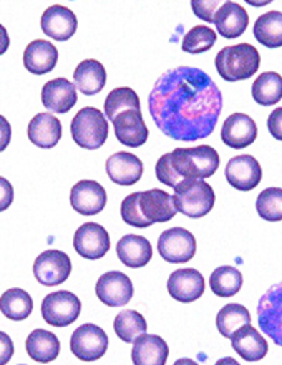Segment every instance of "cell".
Instances as JSON below:
<instances>
[{
  "label": "cell",
  "instance_id": "obj_6",
  "mask_svg": "<svg viewBox=\"0 0 282 365\" xmlns=\"http://www.w3.org/2000/svg\"><path fill=\"white\" fill-rule=\"evenodd\" d=\"M72 138L85 150H98L108 138V121L105 113L93 106H85L72 120Z\"/></svg>",
  "mask_w": 282,
  "mask_h": 365
},
{
  "label": "cell",
  "instance_id": "obj_34",
  "mask_svg": "<svg viewBox=\"0 0 282 365\" xmlns=\"http://www.w3.org/2000/svg\"><path fill=\"white\" fill-rule=\"evenodd\" d=\"M253 98L263 106L276 105L282 100V77L276 72L261 73L253 83Z\"/></svg>",
  "mask_w": 282,
  "mask_h": 365
},
{
  "label": "cell",
  "instance_id": "obj_12",
  "mask_svg": "<svg viewBox=\"0 0 282 365\" xmlns=\"http://www.w3.org/2000/svg\"><path fill=\"white\" fill-rule=\"evenodd\" d=\"M97 297L108 307H122L132 301L133 282L127 274L120 271H110L100 276L95 286Z\"/></svg>",
  "mask_w": 282,
  "mask_h": 365
},
{
  "label": "cell",
  "instance_id": "obj_17",
  "mask_svg": "<svg viewBox=\"0 0 282 365\" xmlns=\"http://www.w3.org/2000/svg\"><path fill=\"white\" fill-rule=\"evenodd\" d=\"M40 25L47 37L57 40V42H65L77 32L78 20L70 9L63 5H52L43 12Z\"/></svg>",
  "mask_w": 282,
  "mask_h": 365
},
{
  "label": "cell",
  "instance_id": "obj_27",
  "mask_svg": "<svg viewBox=\"0 0 282 365\" xmlns=\"http://www.w3.org/2000/svg\"><path fill=\"white\" fill-rule=\"evenodd\" d=\"M117 255L125 266L132 267V269H140V267L148 264L153 257V247L143 236L127 235L118 241Z\"/></svg>",
  "mask_w": 282,
  "mask_h": 365
},
{
  "label": "cell",
  "instance_id": "obj_44",
  "mask_svg": "<svg viewBox=\"0 0 282 365\" xmlns=\"http://www.w3.org/2000/svg\"><path fill=\"white\" fill-rule=\"evenodd\" d=\"M9 45H10L9 34H7V30H5L4 25L0 24V55H4L5 52H7Z\"/></svg>",
  "mask_w": 282,
  "mask_h": 365
},
{
  "label": "cell",
  "instance_id": "obj_39",
  "mask_svg": "<svg viewBox=\"0 0 282 365\" xmlns=\"http://www.w3.org/2000/svg\"><path fill=\"white\" fill-rule=\"evenodd\" d=\"M221 2L218 0H193L191 2V7H193V12L198 15L201 20L204 22L214 24V15L221 9Z\"/></svg>",
  "mask_w": 282,
  "mask_h": 365
},
{
  "label": "cell",
  "instance_id": "obj_7",
  "mask_svg": "<svg viewBox=\"0 0 282 365\" xmlns=\"http://www.w3.org/2000/svg\"><path fill=\"white\" fill-rule=\"evenodd\" d=\"M258 324L276 346L282 347V281L269 287L259 299Z\"/></svg>",
  "mask_w": 282,
  "mask_h": 365
},
{
  "label": "cell",
  "instance_id": "obj_22",
  "mask_svg": "<svg viewBox=\"0 0 282 365\" xmlns=\"http://www.w3.org/2000/svg\"><path fill=\"white\" fill-rule=\"evenodd\" d=\"M233 349L238 352L239 357H243L246 362H259L268 356L269 346L268 341L261 336L256 327L244 326L231 337Z\"/></svg>",
  "mask_w": 282,
  "mask_h": 365
},
{
  "label": "cell",
  "instance_id": "obj_3",
  "mask_svg": "<svg viewBox=\"0 0 282 365\" xmlns=\"http://www.w3.org/2000/svg\"><path fill=\"white\" fill-rule=\"evenodd\" d=\"M122 220L133 227H150L155 222H168L178 215L174 200L163 190L132 192L122 202Z\"/></svg>",
  "mask_w": 282,
  "mask_h": 365
},
{
  "label": "cell",
  "instance_id": "obj_43",
  "mask_svg": "<svg viewBox=\"0 0 282 365\" xmlns=\"http://www.w3.org/2000/svg\"><path fill=\"white\" fill-rule=\"evenodd\" d=\"M10 140H12V126H10L7 118L0 115V153L7 148Z\"/></svg>",
  "mask_w": 282,
  "mask_h": 365
},
{
  "label": "cell",
  "instance_id": "obj_15",
  "mask_svg": "<svg viewBox=\"0 0 282 365\" xmlns=\"http://www.w3.org/2000/svg\"><path fill=\"white\" fill-rule=\"evenodd\" d=\"M72 207L83 216H95L107 206V191L100 182L93 180H82L72 187L70 192Z\"/></svg>",
  "mask_w": 282,
  "mask_h": 365
},
{
  "label": "cell",
  "instance_id": "obj_30",
  "mask_svg": "<svg viewBox=\"0 0 282 365\" xmlns=\"http://www.w3.org/2000/svg\"><path fill=\"white\" fill-rule=\"evenodd\" d=\"M254 37L268 48L282 47V12L271 10L261 15L254 24Z\"/></svg>",
  "mask_w": 282,
  "mask_h": 365
},
{
  "label": "cell",
  "instance_id": "obj_10",
  "mask_svg": "<svg viewBox=\"0 0 282 365\" xmlns=\"http://www.w3.org/2000/svg\"><path fill=\"white\" fill-rule=\"evenodd\" d=\"M158 252L164 261L171 264H183L194 257L196 240L188 230L183 227H171L160 235Z\"/></svg>",
  "mask_w": 282,
  "mask_h": 365
},
{
  "label": "cell",
  "instance_id": "obj_25",
  "mask_svg": "<svg viewBox=\"0 0 282 365\" xmlns=\"http://www.w3.org/2000/svg\"><path fill=\"white\" fill-rule=\"evenodd\" d=\"M169 347L160 336L143 334L133 342V365H166Z\"/></svg>",
  "mask_w": 282,
  "mask_h": 365
},
{
  "label": "cell",
  "instance_id": "obj_2",
  "mask_svg": "<svg viewBox=\"0 0 282 365\" xmlns=\"http://www.w3.org/2000/svg\"><path fill=\"white\" fill-rule=\"evenodd\" d=\"M219 153L213 146L199 145L196 148H176L160 156L156 163V178L174 190L186 180H206L219 168Z\"/></svg>",
  "mask_w": 282,
  "mask_h": 365
},
{
  "label": "cell",
  "instance_id": "obj_21",
  "mask_svg": "<svg viewBox=\"0 0 282 365\" xmlns=\"http://www.w3.org/2000/svg\"><path fill=\"white\" fill-rule=\"evenodd\" d=\"M107 175L120 186H132L141 180L143 163L133 153L118 151L107 160Z\"/></svg>",
  "mask_w": 282,
  "mask_h": 365
},
{
  "label": "cell",
  "instance_id": "obj_5",
  "mask_svg": "<svg viewBox=\"0 0 282 365\" xmlns=\"http://www.w3.org/2000/svg\"><path fill=\"white\" fill-rule=\"evenodd\" d=\"M174 206L181 215L203 217L214 207V190L204 180H186L174 187Z\"/></svg>",
  "mask_w": 282,
  "mask_h": 365
},
{
  "label": "cell",
  "instance_id": "obj_8",
  "mask_svg": "<svg viewBox=\"0 0 282 365\" xmlns=\"http://www.w3.org/2000/svg\"><path fill=\"white\" fill-rule=\"evenodd\" d=\"M82 312V302L70 291L48 294L42 302L43 321L53 327H67L77 321Z\"/></svg>",
  "mask_w": 282,
  "mask_h": 365
},
{
  "label": "cell",
  "instance_id": "obj_20",
  "mask_svg": "<svg viewBox=\"0 0 282 365\" xmlns=\"http://www.w3.org/2000/svg\"><path fill=\"white\" fill-rule=\"evenodd\" d=\"M42 103L52 113H68L77 103V87L67 78H53L43 85Z\"/></svg>",
  "mask_w": 282,
  "mask_h": 365
},
{
  "label": "cell",
  "instance_id": "obj_40",
  "mask_svg": "<svg viewBox=\"0 0 282 365\" xmlns=\"http://www.w3.org/2000/svg\"><path fill=\"white\" fill-rule=\"evenodd\" d=\"M268 130L274 140L282 141V106L276 108L268 118Z\"/></svg>",
  "mask_w": 282,
  "mask_h": 365
},
{
  "label": "cell",
  "instance_id": "obj_37",
  "mask_svg": "<svg viewBox=\"0 0 282 365\" xmlns=\"http://www.w3.org/2000/svg\"><path fill=\"white\" fill-rule=\"evenodd\" d=\"M216 38H218V34H216L213 29L206 27V25H198V27H193L184 35L181 48H183L186 53L198 55L213 48Z\"/></svg>",
  "mask_w": 282,
  "mask_h": 365
},
{
  "label": "cell",
  "instance_id": "obj_31",
  "mask_svg": "<svg viewBox=\"0 0 282 365\" xmlns=\"http://www.w3.org/2000/svg\"><path fill=\"white\" fill-rule=\"evenodd\" d=\"M0 311L10 321H24L33 311V301L24 289L12 287L0 297Z\"/></svg>",
  "mask_w": 282,
  "mask_h": 365
},
{
  "label": "cell",
  "instance_id": "obj_32",
  "mask_svg": "<svg viewBox=\"0 0 282 365\" xmlns=\"http://www.w3.org/2000/svg\"><path fill=\"white\" fill-rule=\"evenodd\" d=\"M251 324V314L241 304H226L216 316V326L223 337L231 339L239 329Z\"/></svg>",
  "mask_w": 282,
  "mask_h": 365
},
{
  "label": "cell",
  "instance_id": "obj_47",
  "mask_svg": "<svg viewBox=\"0 0 282 365\" xmlns=\"http://www.w3.org/2000/svg\"><path fill=\"white\" fill-rule=\"evenodd\" d=\"M20 365H25V364H20Z\"/></svg>",
  "mask_w": 282,
  "mask_h": 365
},
{
  "label": "cell",
  "instance_id": "obj_28",
  "mask_svg": "<svg viewBox=\"0 0 282 365\" xmlns=\"http://www.w3.org/2000/svg\"><path fill=\"white\" fill-rule=\"evenodd\" d=\"M73 82L83 95H97L107 83V72L98 60L88 58L78 63L73 72Z\"/></svg>",
  "mask_w": 282,
  "mask_h": 365
},
{
  "label": "cell",
  "instance_id": "obj_26",
  "mask_svg": "<svg viewBox=\"0 0 282 365\" xmlns=\"http://www.w3.org/2000/svg\"><path fill=\"white\" fill-rule=\"evenodd\" d=\"M62 138V123L52 113L35 115L28 123V140L38 148H53Z\"/></svg>",
  "mask_w": 282,
  "mask_h": 365
},
{
  "label": "cell",
  "instance_id": "obj_29",
  "mask_svg": "<svg viewBox=\"0 0 282 365\" xmlns=\"http://www.w3.org/2000/svg\"><path fill=\"white\" fill-rule=\"evenodd\" d=\"M25 349L30 359L38 364H48L53 362L60 354V341L55 334L45 329H35L30 332L25 342Z\"/></svg>",
  "mask_w": 282,
  "mask_h": 365
},
{
  "label": "cell",
  "instance_id": "obj_42",
  "mask_svg": "<svg viewBox=\"0 0 282 365\" xmlns=\"http://www.w3.org/2000/svg\"><path fill=\"white\" fill-rule=\"evenodd\" d=\"M14 356V342L7 334L0 331V365H7Z\"/></svg>",
  "mask_w": 282,
  "mask_h": 365
},
{
  "label": "cell",
  "instance_id": "obj_36",
  "mask_svg": "<svg viewBox=\"0 0 282 365\" xmlns=\"http://www.w3.org/2000/svg\"><path fill=\"white\" fill-rule=\"evenodd\" d=\"M113 329H115V334H117L118 339H122V341L127 344H132L137 341L140 336L146 334L148 324H146L145 317L141 316L140 312L123 311V312H120L117 317H115Z\"/></svg>",
  "mask_w": 282,
  "mask_h": 365
},
{
  "label": "cell",
  "instance_id": "obj_19",
  "mask_svg": "<svg viewBox=\"0 0 282 365\" xmlns=\"http://www.w3.org/2000/svg\"><path fill=\"white\" fill-rule=\"evenodd\" d=\"M113 128L120 143L130 146V148H140V146H143L150 135L148 126L145 125L143 115H141V111L135 110L120 113L113 120Z\"/></svg>",
  "mask_w": 282,
  "mask_h": 365
},
{
  "label": "cell",
  "instance_id": "obj_46",
  "mask_svg": "<svg viewBox=\"0 0 282 365\" xmlns=\"http://www.w3.org/2000/svg\"><path fill=\"white\" fill-rule=\"evenodd\" d=\"M173 365H199V364H196L194 361H191V359H179V361H176Z\"/></svg>",
  "mask_w": 282,
  "mask_h": 365
},
{
  "label": "cell",
  "instance_id": "obj_33",
  "mask_svg": "<svg viewBox=\"0 0 282 365\" xmlns=\"http://www.w3.org/2000/svg\"><path fill=\"white\" fill-rule=\"evenodd\" d=\"M209 287L218 297H233L243 287V274L233 266H221L211 272Z\"/></svg>",
  "mask_w": 282,
  "mask_h": 365
},
{
  "label": "cell",
  "instance_id": "obj_11",
  "mask_svg": "<svg viewBox=\"0 0 282 365\" xmlns=\"http://www.w3.org/2000/svg\"><path fill=\"white\" fill-rule=\"evenodd\" d=\"M72 261L63 251H43L33 262V276L42 286H60L70 277Z\"/></svg>",
  "mask_w": 282,
  "mask_h": 365
},
{
  "label": "cell",
  "instance_id": "obj_45",
  "mask_svg": "<svg viewBox=\"0 0 282 365\" xmlns=\"http://www.w3.org/2000/svg\"><path fill=\"white\" fill-rule=\"evenodd\" d=\"M214 365H241V364L233 357H224V359H219Z\"/></svg>",
  "mask_w": 282,
  "mask_h": 365
},
{
  "label": "cell",
  "instance_id": "obj_16",
  "mask_svg": "<svg viewBox=\"0 0 282 365\" xmlns=\"http://www.w3.org/2000/svg\"><path fill=\"white\" fill-rule=\"evenodd\" d=\"M258 138L256 121L246 113H233L224 120L221 128V140L226 146L234 150L248 148Z\"/></svg>",
  "mask_w": 282,
  "mask_h": 365
},
{
  "label": "cell",
  "instance_id": "obj_14",
  "mask_svg": "<svg viewBox=\"0 0 282 365\" xmlns=\"http://www.w3.org/2000/svg\"><path fill=\"white\" fill-rule=\"evenodd\" d=\"M224 175L234 190L251 191L263 180V168L254 156L239 155L228 161Z\"/></svg>",
  "mask_w": 282,
  "mask_h": 365
},
{
  "label": "cell",
  "instance_id": "obj_18",
  "mask_svg": "<svg viewBox=\"0 0 282 365\" xmlns=\"http://www.w3.org/2000/svg\"><path fill=\"white\" fill-rule=\"evenodd\" d=\"M169 296L179 302H194L204 294V277L203 274L191 267L171 272L168 279Z\"/></svg>",
  "mask_w": 282,
  "mask_h": 365
},
{
  "label": "cell",
  "instance_id": "obj_35",
  "mask_svg": "<svg viewBox=\"0 0 282 365\" xmlns=\"http://www.w3.org/2000/svg\"><path fill=\"white\" fill-rule=\"evenodd\" d=\"M128 110L141 111L137 91L128 87H118L110 91L107 100H105V116L113 121L120 113Z\"/></svg>",
  "mask_w": 282,
  "mask_h": 365
},
{
  "label": "cell",
  "instance_id": "obj_13",
  "mask_svg": "<svg viewBox=\"0 0 282 365\" xmlns=\"http://www.w3.org/2000/svg\"><path fill=\"white\" fill-rule=\"evenodd\" d=\"M73 247L85 259H102L110 250V235L98 222H85L75 232Z\"/></svg>",
  "mask_w": 282,
  "mask_h": 365
},
{
  "label": "cell",
  "instance_id": "obj_4",
  "mask_svg": "<svg viewBox=\"0 0 282 365\" xmlns=\"http://www.w3.org/2000/svg\"><path fill=\"white\" fill-rule=\"evenodd\" d=\"M216 70L226 82H241L258 73L261 55L258 48L249 43H238L219 50L214 60Z\"/></svg>",
  "mask_w": 282,
  "mask_h": 365
},
{
  "label": "cell",
  "instance_id": "obj_24",
  "mask_svg": "<svg viewBox=\"0 0 282 365\" xmlns=\"http://www.w3.org/2000/svg\"><path fill=\"white\" fill-rule=\"evenodd\" d=\"M58 62V50L47 40H33L24 52V65L30 73H50Z\"/></svg>",
  "mask_w": 282,
  "mask_h": 365
},
{
  "label": "cell",
  "instance_id": "obj_41",
  "mask_svg": "<svg viewBox=\"0 0 282 365\" xmlns=\"http://www.w3.org/2000/svg\"><path fill=\"white\" fill-rule=\"evenodd\" d=\"M14 201V187L9 180L0 176V212L7 210Z\"/></svg>",
  "mask_w": 282,
  "mask_h": 365
},
{
  "label": "cell",
  "instance_id": "obj_23",
  "mask_svg": "<svg viewBox=\"0 0 282 365\" xmlns=\"http://www.w3.org/2000/svg\"><path fill=\"white\" fill-rule=\"evenodd\" d=\"M214 25L224 38H238L249 25V15L236 2H224L214 15Z\"/></svg>",
  "mask_w": 282,
  "mask_h": 365
},
{
  "label": "cell",
  "instance_id": "obj_38",
  "mask_svg": "<svg viewBox=\"0 0 282 365\" xmlns=\"http://www.w3.org/2000/svg\"><path fill=\"white\" fill-rule=\"evenodd\" d=\"M258 215L266 221L276 222L282 220V187H268L256 200Z\"/></svg>",
  "mask_w": 282,
  "mask_h": 365
},
{
  "label": "cell",
  "instance_id": "obj_1",
  "mask_svg": "<svg viewBox=\"0 0 282 365\" xmlns=\"http://www.w3.org/2000/svg\"><path fill=\"white\" fill-rule=\"evenodd\" d=\"M148 110L161 133L171 140H203L218 125L223 93L201 68L176 67L156 80Z\"/></svg>",
  "mask_w": 282,
  "mask_h": 365
},
{
  "label": "cell",
  "instance_id": "obj_9",
  "mask_svg": "<svg viewBox=\"0 0 282 365\" xmlns=\"http://www.w3.org/2000/svg\"><path fill=\"white\" fill-rule=\"evenodd\" d=\"M73 356L83 362H95L105 356L108 349V336L102 327L95 324H83L75 329L70 339Z\"/></svg>",
  "mask_w": 282,
  "mask_h": 365
}]
</instances>
